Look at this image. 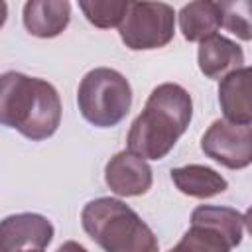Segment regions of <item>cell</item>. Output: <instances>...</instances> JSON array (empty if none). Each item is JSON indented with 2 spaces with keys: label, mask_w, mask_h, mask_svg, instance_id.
I'll return each instance as SVG.
<instances>
[{
  "label": "cell",
  "mask_w": 252,
  "mask_h": 252,
  "mask_svg": "<svg viewBox=\"0 0 252 252\" xmlns=\"http://www.w3.org/2000/svg\"><path fill=\"white\" fill-rule=\"evenodd\" d=\"M22 252H43V250H32V248H30V250H22Z\"/></svg>",
  "instance_id": "cell-20"
},
{
  "label": "cell",
  "mask_w": 252,
  "mask_h": 252,
  "mask_svg": "<svg viewBox=\"0 0 252 252\" xmlns=\"http://www.w3.org/2000/svg\"><path fill=\"white\" fill-rule=\"evenodd\" d=\"M177 252H230L232 246L224 234L207 224H191L175 246Z\"/></svg>",
  "instance_id": "cell-15"
},
{
  "label": "cell",
  "mask_w": 252,
  "mask_h": 252,
  "mask_svg": "<svg viewBox=\"0 0 252 252\" xmlns=\"http://www.w3.org/2000/svg\"><path fill=\"white\" fill-rule=\"evenodd\" d=\"M0 124L18 130L32 142L51 138L61 124L57 89L18 71L0 75Z\"/></svg>",
  "instance_id": "cell-2"
},
{
  "label": "cell",
  "mask_w": 252,
  "mask_h": 252,
  "mask_svg": "<svg viewBox=\"0 0 252 252\" xmlns=\"http://www.w3.org/2000/svg\"><path fill=\"white\" fill-rule=\"evenodd\" d=\"M169 252H177V248H175V246H173V248H171V250H169Z\"/></svg>",
  "instance_id": "cell-21"
},
{
  "label": "cell",
  "mask_w": 252,
  "mask_h": 252,
  "mask_svg": "<svg viewBox=\"0 0 252 252\" xmlns=\"http://www.w3.org/2000/svg\"><path fill=\"white\" fill-rule=\"evenodd\" d=\"M220 12V28L238 35L244 41L252 37V22H250V2L248 0H230L217 2Z\"/></svg>",
  "instance_id": "cell-17"
},
{
  "label": "cell",
  "mask_w": 252,
  "mask_h": 252,
  "mask_svg": "<svg viewBox=\"0 0 252 252\" xmlns=\"http://www.w3.org/2000/svg\"><path fill=\"white\" fill-rule=\"evenodd\" d=\"M6 18H8V4L0 0V28L6 24Z\"/></svg>",
  "instance_id": "cell-19"
},
{
  "label": "cell",
  "mask_w": 252,
  "mask_h": 252,
  "mask_svg": "<svg viewBox=\"0 0 252 252\" xmlns=\"http://www.w3.org/2000/svg\"><path fill=\"white\" fill-rule=\"evenodd\" d=\"M57 252H89L83 244H79V242H75V240H67V242H63L59 248H57Z\"/></svg>",
  "instance_id": "cell-18"
},
{
  "label": "cell",
  "mask_w": 252,
  "mask_h": 252,
  "mask_svg": "<svg viewBox=\"0 0 252 252\" xmlns=\"http://www.w3.org/2000/svg\"><path fill=\"white\" fill-rule=\"evenodd\" d=\"M130 2L124 0H79V8L85 18L100 30L118 28Z\"/></svg>",
  "instance_id": "cell-16"
},
{
  "label": "cell",
  "mask_w": 252,
  "mask_h": 252,
  "mask_svg": "<svg viewBox=\"0 0 252 252\" xmlns=\"http://www.w3.org/2000/svg\"><path fill=\"white\" fill-rule=\"evenodd\" d=\"M201 150L207 158L228 169H244L252 161V130L250 126L219 118L203 134Z\"/></svg>",
  "instance_id": "cell-6"
},
{
  "label": "cell",
  "mask_w": 252,
  "mask_h": 252,
  "mask_svg": "<svg viewBox=\"0 0 252 252\" xmlns=\"http://www.w3.org/2000/svg\"><path fill=\"white\" fill-rule=\"evenodd\" d=\"M83 230L104 252H159L154 230L124 201L98 197L81 213Z\"/></svg>",
  "instance_id": "cell-3"
},
{
  "label": "cell",
  "mask_w": 252,
  "mask_h": 252,
  "mask_svg": "<svg viewBox=\"0 0 252 252\" xmlns=\"http://www.w3.org/2000/svg\"><path fill=\"white\" fill-rule=\"evenodd\" d=\"M191 224H207L217 228L220 234L226 236L230 246H238L244 236L246 215L238 213L230 207H217V205H199L191 213Z\"/></svg>",
  "instance_id": "cell-14"
},
{
  "label": "cell",
  "mask_w": 252,
  "mask_h": 252,
  "mask_svg": "<svg viewBox=\"0 0 252 252\" xmlns=\"http://www.w3.org/2000/svg\"><path fill=\"white\" fill-rule=\"evenodd\" d=\"M179 30L187 41L201 43L203 39L217 33L220 28V12L217 2L197 0L189 2L179 10Z\"/></svg>",
  "instance_id": "cell-13"
},
{
  "label": "cell",
  "mask_w": 252,
  "mask_h": 252,
  "mask_svg": "<svg viewBox=\"0 0 252 252\" xmlns=\"http://www.w3.org/2000/svg\"><path fill=\"white\" fill-rule=\"evenodd\" d=\"M118 33L132 51L165 47L175 33V10L165 2H130Z\"/></svg>",
  "instance_id": "cell-5"
},
{
  "label": "cell",
  "mask_w": 252,
  "mask_h": 252,
  "mask_svg": "<svg viewBox=\"0 0 252 252\" xmlns=\"http://www.w3.org/2000/svg\"><path fill=\"white\" fill-rule=\"evenodd\" d=\"M191 118V94L177 83L158 85L130 126L128 152L142 159H163L185 134Z\"/></svg>",
  "instance_id": "cell-1"
},
{
  "label": "cell",
  "mask_w": 252,
  "mask_h": 252,
  "mask_svg": "<svg viewBox=\"0 0 252 252\" xmlns=\"http://www.w3.org/2000/svg\"><path fill=\"white\" fill-rule=\"evenodd\" d=\"M250 67H240L219 83V104L226 122L250 126L252 102H250Z\"/></svg>",
  "instance_id": "cell-10"
},
{
  "label": "cell",
  "mask_w": 252,
  "mask_h": 252,
  "mask_svg": "<svg viewBox=\"0 0 252 252\" xmlns=\"http://www.w3.org/2000/svg\"><path fill=\"white\" fill-rule=\"evenodd\" d=\"M53 224L37 213H18L0 220V252L43 250L53 240Z\"/></svg>",
  "instance_id": "cell-7"
},
{
  "label": "cell",
  "mask_w": 252,
  "mask_h": 252,
  "mask_svg": "<svg viewBox=\"0 0 252 252\" xmlns=\"http://www.w3.org/2000/svg\"><path fill=\"white\" fill-rule=\"evenodd\" d=\"M77 104L89 124L96 128H112L130 112L132 87L116 69L94 67L79 83Z\"/></svg>",
  "instance_id": "cell-4"
},
{
  "label": "cell",
  "mask_w": 252,
  "mask_h": 252,
  "mask_svg": "<svg viewBox=\"0 0 252 252\" xmlns=\"http://www.w3.org/2000/svg\"><path fill=\"white\" fill-rule=\"evenodd\" d=\"M197 63L207 79L220 81L228 73L244 67V51L236 41L215 33L199 43Z\"/></svg>",
  "instance_id": "cell-9"
},
{
  "label": "cell",
  "mask_w": 252,
  "mask_h": 252,
  "mask_svg": "<svg viewBox=\"0 0 252 252\" xmlns=\"http://www.w3.org/2000/svg\"><path fill=\"white\" fill-rule=\"evenodd\" d=\"M171 181L183 195L195 197V199H211L228 189V181L217 169L199 165V163L173 167Z\"/></svg>",
  "instance_id": "cell-12"
},
{
  "label": "cell",
  "mask_w": 252,
  "mask_h": 252,
  "mask_svg": "<svg viewBox=\"0 0 252 252\" xmlns=\"http://www.w3.org/2000/svg\"><path fill=\"white\" fill-rule=\"evenodd\" d=\"M26 30L41 39L63 33L71 20V4L67 0H30L24 4Z\"/></svg>",
  "instance_id": "cell-11"
},
{
  "label": "cell",
  "mask_w": 252,
  "mask_h": 252,
  "mask_svg": "<svg viewBox=\"0 0 252 252\" xmlns=\"http://www.w3.org/2000/svg\"><path fill=\"white\" fill-rule=\"evenodd\" d=\"M104 181L118 197H138L150 191L154 173L146 159L122 150L108 159L104 167Z\"/></svg>",
  "instance_id": "cell-8"
}]
</instances>
